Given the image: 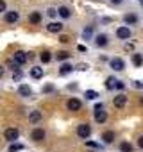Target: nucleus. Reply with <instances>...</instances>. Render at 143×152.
<instances>
[{
    "label": "nucleus",
    "mask_w": 143,
    "mask_h": 152,
    "mask_svg": "<svg viewBox=\"0 0 143 152\" xmlns=\"http://www.w3.org/2000/svg\"><path fill=\"white\" fill-rule=\"evenodd\" d=\"M43 75H45V72H43L41 66H34V68H31V77H32V79H41Z\"/></svg>",
    "instance_id": "17"
},
{
    "label": "nucleus",
    "mask_w": 143,
    "mask_h": 152,
    "mask_svg": "<svg viewBox=\"0 0 143 152\" xmlns=\"http://www.w3.org/2000/svg\"><path fill=\"white\" fill-rule=\"evenodd\" d=\"M116 81H118V79H115L113 75H111V77H107V79H106V90H115Z\"/></svg>",
    "instance_id": "26"
},
{
    "label": "nucleus",
    "mask_w": 143,
    "mask_h": 152,
    "mask_svg": "<svg viewBox=\"0 0 143 152\" xmlns=\"http://www.w3.org/2000/svg\"><path fill=\"white\" fill-rule=\"evenodd\" d=\"M39 59H41V63H45V64H47V63H50V61H52V54H50L48 50H43V52L39 54Z\"/></svg>",
    "instance_id": "21"
},
{
    "label": "nucleus",
    "mask_w": 143,
    "mask_h": 152,
    "mask_svg": "<svg viewBox=\"0 0 143 152\" xmlns=\"http://www.w3.org/2000/svg\"><path fill=\"white\" fill-rule=\"evenodd\" d=\"M25 147L22 145V143H11L9 145V152H20V150H23Z\"/></svg>",
    "instance_id": "28"
},
{
    "label": "nucleus",
    "mask_w": 143,
    "mask_h": 152,
    "mask_svg": "<svg viewBox=\"0 0 143 152\" xmlns=\"http://www.w3.org/2000/svg\"><path fill=\"white\" fill-rule=\"evenodd\" d=\"M13 79H15V81H20V79H22V72H15Z\"/></svg>",
    "instance_id": "35"
},
{
    "label": "nucleus",
    "mask_w": 143,
    "mask_h": 152,
    "mask_svg": "<svg viewBox=\"0 0 143 152\" xmlns=\"http://www.w3.org/2000/svg\"><path fill=\"white\" fill-rule=\"evenodd\" d=\"M47 138V132H45V129H41V127H36V129H32V132H31V140L32 141H43Z\"/></svg>",
    "instance_id": "5"
},
{
    "label": "nucleus",
    "mask_w": 143,
    "mask_h": 152,
    "mask_svg": "<svg viewBox=\"0 0 143 152\" xmlns=\"http://www.w3.org/2000/svg\"><path fill=\"white\" fill-rule=\"evenodd\" d=\"M41 118H43V115H41V111H38V109H34V111L29 113V122H31V124H39Z\"/></svg>",
    "instance_id": "14"
},
{
    "label": "nucleus",
    "mask_w": 143,
    "mask_h": 152,
    "mask_svg": "<svg viewBox=\"0 0 143 152\" xmlns=\"http://www.w3.org/2000/svg\"><path fill=\"white\" fill-rule=\"evenodd\" d=\"M47 15H48L50 18H55V16H57V9H54V7H48V9H47Z\"/></svg>",
    "instance_id": "29"
},
{
    "label": "nucleus",
    "mask_w": 143,
    "mask_h": 152,
    "mask_svg": "<svg viewBox=\"0 0 143 152\" xmlns=\"http://www.w3.org/2000/svg\"><path fill=\"white\" fill-rule=\"evenodd\" d=\"M123 22H125V27H127V25H134V23H138V15L129 13V15L123 16Z\"/></svg>",
    "instance_id": "19"
},
{
    "label": "nucleus",
    "mask_w": 143,
    "mask_h": 152,
    "mask_svg": "<svg viewBox=\"0 0 143 152\" xmlns=\"http://www.w3.org/2000/svg\"><path fill=\"white\" fill-rule=\"evenodd\" d=\"M107 43H109V38H107V34H97V36H95V45H97L98 48H102V47H107Z\"/></svg>",
    "instance_id": "11"
},
{
    "label": "nucleus",
    "mask_w": 143,
    "mask_h": 152,
    "mask_svg": "<svg viewBox=\"0 0 143 152\" xmlns=\"http://www.w3.org/2000/svg\"><path fill=\"white\" fill-rule=\"evenodd\" d=\"M113 104H115V107L122 109V107H125V104H127V97H125L123 93H118V95H115Z\"/></svg>",
    "instance_id": "10"
},
{
    "label": "nucleus",
    "mask_w": 143,
    "mask_h": 152,
    "mask_svg": "<svg viewBox=\"0 0 143 152\" xmlns=\"http://www.w3.org/2000/svg\"><path fill=\"white\" fill-rule=\"evenodd\" d=\"M41 20H43V15H41L39 11H32V13L29 15V22H31L32 25H38V23H41Z\"/></svg>",
    "instance_id": "13"
},
{
    "label": "nucleus",
    "mask_w": 143,
    "mask_h": 152,
    "mask_svg": "<svg viewBox=\"0 0 143 152\" xmlns=\"http://www.w3.org/2000/svg\"><path fill=\"white\" fill-rule=\"evenodd\" d=\"M18 93H20L22 97H31V95H32V88H31L29 84H20V86H18Z\"/></svg>",
    "instance_id": "15"
},
{
    "label": "nucleus",
    "mask_w": 143,
    "mask_h": 152,
    "mask_svg": "<svg viewBox=\"0 0 143 152\" xmlns=\"http://www.w3.org/2000/svg\"><path fill=\"white\" fill-rule=\"evenodd\" d=\"M109 66H111L115 72H122V70L125 68V63H123V59H120V57H113V59L109 61Z\"/></svg>",
    "instance_id": "9"
},
{
    "label": "nucleus",
    "mask_w": 143,
    "mask_h": 152,
    "mask_svg": "<svg viewBox=\"0 0 143 152\" xmlns=\"http://www.w3.org/2000/svg\"><path fill=\"white\" fill-rule=\"evenodd\" d=\"M4 75H6V66L0 64V77H4Z\"/></svg>",
    "instance_id": "38"
},
{
    "label": "nucleus",
    "mask_w": 143,
    "mask_h": 152,
    "mask_svg": "<svg viewBox=\"0 0 143 152\" xmlns=\"http://www.w3.org/2000/svg\"><path fill=\"white\" fill-rule=\"evenodd\" d=\"M122 2H123V0H111V4H115V6L116 4H122Z\"/></svg>",
    "instance_id": "41"
},
{
    "label": "nucleus",
    "mask_w": 143,
    "mask_h": 152,
    "mask_svg": "<svg viewBox=\"0 0 143 152\" xmlns=\"http://www.w3.org/2000/svg\"><path fill=\"white\" fill-rule=\"evenodd\" d=\"M131 36H132V31H131L129 27L122 25V27L116 29V38H118V39H129Z\"/></svg>",
    "instance_id": "6"
},
{
    "label": "nucleus",
    "mask_w": 143,
    "mask_h": 152,
    "mask_svg": "<svg viewBox=\"0 0 143 152\" xmlns=\"http://www.w3.org/2000/svg\"><path fill=\"white\" fill-rule=\"evenodd\" d=\"M120 152H132V145L129 141H122L120 143Z\"/></svg>",
    "instance_id": "27"
},
{
    "label": "nucleus",
    "mask_w": 143,
    "mask_h": 152,
    "mask_svg": "<svg viewBox=\"0 0 143 152\" xmlns=\"http://www.w3.org/2000/svg\"><path fill=\"white\" fill-rule=\"evenodd\" d=\"M91 38H93V27L88 25V27L82 31V39H91Z\"/></svg>",
    "instance_id": "24"
},
{
    "label": "nucleus",
    "mask_w": 143,
    "mask_h": 152,
    "mask_svg": "<svg viewBox=\"0 0 143 152\" xmlns=\"http://www.w3.org/2000/svg\"><path fill=\"white\" fill-rule=\"evenodd\" d=\"M57 15H59L63 20H68V18L72 16V11H70V7H66V6H61V7L57 9Z\"/></svg>",
    "instance_id": "18"
},
{
    "label": "nucleus",
    "mask_w": 143,
    "mask_h": 152,
    "mask_svg": "<svg viewBox=\"0 0 143 152\" xmlns=\"http://www.w3.org/2000/svg\"><path fill=\"white\" fill-rule=\"evenodd\" d=\"M4 20H6L7 23H16V22L20 20V13H18V11H6V13H4Z\"/></svg>",
    "instance_id": "8"
},
{
    "label": "nucleus",
    "mask_w": 143,
    "mask_h": 152,
    "mask_svg": "<svg viewBox=\"0 0 143 152\" xmlns=\"http://www.w3.org/2000/svg\"><path fill=\"white\" fill-rule=\"evenodd\" d=\"M47 31H48V32H54V34H59V32L63 31V23H61V22H50V23L47 25Z\"/></svg>",
    "instance_id": "12"
},
{
    "label": "nucleus",
    "mask_w": 143,
    "mask_h": 152,
    "mask_svg": "<svg viewBox=\"0 0 143 152\" xmlns=\"http://www.w3.org/2000/svg\"><path fill=\"white\" fill-rule=\"evenodd\" d=\"M74 70H75V68L72 66L70 63H63V64L59 66V73H61V75H68V73H72Z\"/></svg>",
    "instance_id": "20"
},
{
    "label": "nucleus",
    "mask_w": 143,
    "mask_h": 152,
    "mask_svg": "<svg viewBox=\"0 0 143 152\" xmlns=\"http://www.w3.org/2000/svg\"><path fill=\"white\" fill-rule=\"evenodd\" d=\"M115 88H116V90H120V91H122V90H123V88H125V84H123V83H122V81H116V84H115Z\"/></svg>",
    "instance_id": "33"
},
{
    "label": "nucleus",
    "mask_w": 143,
    "mask_h": 152,
    "mask_svg": "<svg viewBox=\"0 0 143 152\" xmlns=\"http://www.w3.org/2000/svg\"><path fill=\"white\" fill-rule=\"evenodd\" d=\"M90 134H91V125L90 124H79L77 125V136L81 140H88Z\"/></svg>",
    "instance_id": "2"
},
{
    "label": "nucleus",
    "mask_w": 143,
    "mask_h": 152,
    "mask_svg": "<svg viewBox=\"0 0 143 152\" xmlns=\"http://www.w3.org/2000/svg\"><path fill=\"white\" fill-rule=\"evenodd\" d=\"M27 59H29V56H27V52H23V50H16V52H15V56H13V61H15L18 66L25 64V63H27Z\"/></svg>",
    "instance_id": "4"
},
{
    "label": "nucleus",
    "mask_w": 143,
    "mask_h": 152,
    "mask_svg": "<svg viewBox=\"0 0 143 152\" xmlns=\"http://www.w3.org/2000/svg\"><path fill=\"white\" fill-rule=\"evenodd\" d=\"M66 107H68V111H81L82 102H81L79 99H75V97H72V99L66 102Z\"/></svg>",
    "instance_id": "7"
},
{
    "label": "nucleus",
    "mask_w": 143,
    "mask_h": 152,
    "mask_svg": "<svg viewBox=\"0 0 143 152\" xmlns=\"http://www.w3.org/2000/svg\"><path fill=\"white\" fill-rule=\"evenodd\" d=\"M139 4H141V6H143V0H139Z\"/></svg>",
    "instance_id": "42"
},
{
    "label": "nucleus",
    "mask_w": 143,
    "mask_h": 152,
    "mask_svg": "<svg viewBox=\"0 0 143 152\" xmlns=\"http://www.w3.org/2000/svg\"><path fill=\"white\" fill-rule=\"evenodd\" d=\"M7 64H9V70H13V72H20V66H18L15 61H9Z\"/></svg>",
    "instance_id": "30"
},
{
    "label": "nucleus",
    "mask_w": 143,
    "mask_h": 152,
    "mask_svg": "<svg viewBox=\"0 0 143 152\" xmlns=\"http://www.w3.org/2000/svg\"><path fill=\"white\" fill-rule=\"evenodd\" d=\"M100 140L104 141V143H113L115 141V131H106V132H102V136H100Z\"/></svg>",
    "instance_id": "16"
},
{
    "label": "nucleus",
    "mask_w": 143,
    "mask_h": 152,
    "mask_svg": "<svg viewBox=\"0 0 143 152\" xmlns=\"http://www.w3.org/2000/svg\"><path fill=\"white\" fill-rule=\"evenodd\" d=\"M4 138H6L9 143H16L18 138H20V131L15 129V127H9V129H6V132H4Z\"/></svg>",
    "instance_id": "3"
},
{
    "label": "nucleus",
    "mask_w": 143,
    "mask_h": 152,
    "mask_svg": "<svg viewBox=\"0 0 143 152\" xmlns=\"http://www.w3.org/2000/svg\"><path fill=\"white\" fill-rule=\"evenodd\" d=\"M77 70H82V72H84V70H88V64H84V63H82V64H79V66H77Z\"/></svg>",
    "instance_id": "39"
},
{
    "label": "nucleus",
    "mask_w": 143,
    "mask_h": 152,
    "mask_svg": "<svg viewBox=\"0 0 143 152\" xmlns=\"http://www.w3.org/2000/svg\"><path fill=\"white\" fill-rule=\"evenodd\" d=\"M132 64L134 66H141L143 64V54H132Z\"/></svg>",
    "instance_id": "23"
},
{
    "label": "nucleus",
    "mask_w": 143,
    "mask_h": 152,
    "mask_svg": "<svg viewBox=\"0 0 143 152\" xmlns=\"http://www.w3.org/2000/svg\"><path fill=\"white\" fill-rule=\"evenodd\" d=\"M138 147H139V148H143V134L138 138Z\"/></svg>",
    "instance_id": "37"
},
{
    "label": "nucleus",
    "mask_w": 143,
    "mask_h": 152,
    "mask_svg": "<svg viewBox=\"0 0 143 152\" xmlns=\"http://www.w3.org/2000/svg\"><path fill=\"white\" fill-rule=\"evenodd\" d=\"M59 41H61V43H68L70 38H68V36H59Z\"/></svg>",
    "instance_id": "36"
},
{
    "label": "nucleus",
    "mask_w": 143,
    "mask_h": 152,
    "mask_svg": "<svg viewBox=\"0 0 143 152\" xmlns=\"http://www.w3.org/2000/svg\"><path fill=\"white\" fill-rule=\"evenodd\" d=\"M86 145H88V147H91V148H100V145H98V143H95V141H86Z\"/></svg>",
    "instance_id": "34"
},
{
    "label": "nucleus",
    "mask_w": 143,
    "mask_h": 152,
    "mask_svg": "<svg viewBox=\"0 0 143 152\" xmlns=\"http://www.w3.org/2000/svg\"><path fill=\"white\" fill-rule=\"evenodd\" d=\"M107 113L104 111V104H95V122L97 124H106Z\"/></svg>",
    "instance_id": "1"
},
{
    "label": "nucleus",
    "mask_w": 143,
    "mask_h": 152,
    "mask_svg": "<svg viewBox=\"0 0 143 152\" xmlns=\"http://www.w3.org/2000/svg\"><path fill=\"white\" fill-rule=\"evenodd\" d=\"M84 97H86L88 100H97V99H98V93H97L95 90H86V91H84Z\"/></svg>",
    "instance_id": "25"
},
{
    "label": "nucleus",
    "mask_w": 143,
    "mask_h": 152,
    "mask_svg": "<svg viewBox=\"0 0 143 152\" xmlns=\"http://www.w3.org/2000/svg\"><path fill=\"white\" fill-rule=\"evenodd\" d=\"M70 56H72L70 52L61 50V52H57V54H55V59H57V61H68V59H70Z\"/></svg>",
    "instance_id": "22"
},
{
    "label": "nucleus",
    "mask_w": 143,
    "mask_h": 152,
    "mask_svg": "<svg viewBox=\"0 0 143 152\" xmlns=\"http://www.w3.org/2000/svg\"><path fill=\"white\" fill-rule=\"evenodd\" d=\"M134 86H136V88H143V83H139V81H134Z\"/></svg>",
    "instance_id": "40"
},
{
    "label": "nucleus",
    "mask_w": 143,
    "mask_h": 152,
    "mask_svg": "<svg viewBox=\"0 0 143 152\" xmlns=\"http://www.w3.org/2000/svg\"><path fill=\"white\" fill-rule=\"evenodd\" d=\"M6 11H7V4L4 0H0V13H6Z\"/></svg>",
    "instance_id": "32"
},
{
    "label": "nucleus",
    "mask_w": 143,
    "mask_h": 152,
    "mask_svg": "<svg viewBox=\"0 0 143 152\" xmlns=\"http://www.w3.org/2000/svg\"><path fill=\"white\" fill-rule=\"evenodd\" d=\"M54 91V84H47L43 86V93H52Z\"/></svg>",
    "instance_id": "31"
}]
</instances>
